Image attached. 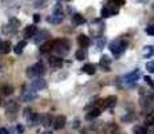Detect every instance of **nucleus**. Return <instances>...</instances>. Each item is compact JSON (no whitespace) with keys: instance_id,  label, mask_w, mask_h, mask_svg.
Returning a JSON list of instances; mask_svg holds the SVG:
<instances>
[{"instance_id":"8","label":"nucleus","mask_w":154,"mask_h":134,"mask_svg":"<svg viewBox=\"0 0 154 134\" xmlns=\"http://www.w3.org/2000/svg\"><path fill=\"white\" fill-rule=\"evenodd\" d=\"M48 38H50V32L42 30L40 32H36V34H35V36H34V43H35V44L44 43V42H47V39H48Z\"/></svg>"},{"instance_id":"45","label":"nucleus","mask_w":154,"mask_h":134,"mask_svg":"<svg viewBox=\"0 0 154 134\" xmlns=\"http://www.w3.org/2000/svg\"><path fill=\"white\" fill-rule=\"evenodd\" d=\"M153 8H154V4H153Z\"/></svg>"},{"instance_id":"43","label":"nucleus","mask_w":154,"mask_h":134,"mask_svg":"<svg viewBox=\"0 0 154 134\" xmlns=\"http://www.w3.org/2000/svg\"><path fill=\"white\" fill-rule=\"evenodd\" d=\"M150 134H154V132H153V133H150Z\"/></svg>"},{"instance_id":"44","label":"nucleus","mask_w":154,"mask_h":134,"mask_svg":"<svg viewBox=\"0 0 154 134\" xmlns=\"http://www.w3.org/2000/svg\"><path fill=\"white\" fill-rule=\"evenodd\" d=\"M67 2H71V0H67Z\"/></svg>"},{"instance_id":"5","label":"nucleus","mask_w":154,"mask_h":134,"mask_svg":"<svg viewBox=\"0 0 154 134\" xmlns=\"http://www.w3.org/2000/svg\"><path fill=\"white\" fill-rule=\"evenodd\" d=\"M44 71H46V68H44V64L42 63V62H38V63H35L34 66L28 67L27 71H26V74H27L28 76H34V78H36V76L43 75Z\"/></svg>"},{"instance_id":"18","label":"nucleus","mask_w":154,"mask_h":134,"mask_svg":"<svg viewBox=\"0 0 154 134\" xmlns=\"http://www.w3.org/2000/svg\"><path fill=\"white\" fill-rule=\"evenodd\" d=\"M26 118H27V122L29 125H36L38 122L40 121V117L36 114V113H32V111H29V114L27 113L26 114Z\"/></svg>"},{"instance_id":"12","label":"nucleus","mask_w":154,"mask_h":134,"mask_svg":"<svg viewBox=\"0 0 154 134\" xmlns=\"http://www.w3.org/2000/svg\"><path fill=\"white\" fill-rule=\"evenodd\" d=\"M54 42L55 40H47V42H44V43H42L39 51L42 54H47L51 51V50H54Z\"/></svg>"},{"instance_id":"19","label":"nucleus","mask_w":154,"mask_h":134,"mask_svg":"<svg viewBox=\"0 0 154 134\" xmlns=\"http://www.w3.org/2000/svg\"><path fill=\"white\" fill-rule=\"evenodd\" d=\"M117 105V97L115 95H110V97H107L105 101H103V107H114Z\"/></svg>"},{"instance_id":"38","label":"nucleus","mask_w":154,"mask_h":134,"mask_svg":"<svg viewBox=\"0 0 154 134\" xmlns=\"http://www.w3.org/2000/svg\"><path fill=\"white\" fill-rule=\"evenodd\" d=\"M0 134H10V130H7L5 127H0Z\"/></svg>"},{"instance_id":"26","label":"nucleus","mask_w":154,"mask_h":134,"mask_svg":"<svg viewBox=\"0 0 154 134\" xmlns=\"http://www.w3.org/2000/svg\"><path fill=\"white\" fill-rule=\"evenodd\" d=\"M154 55V48L152 46H147L143 48V56L145 58H150V56Z\"/></svg>"},{"instance_id":"2","label":"nucleus","mask_w":154,"mask_h":134,"mask_svg":"<svg viewBox=\"0 0 154 134\" xmlns=\"http://www.w3.org/2000/svg\"><path fill=\"white\" fill-rule=\"evenodd\" d=\"M126 47H127V42L125 39H117V40L111 42L109 48H110V51L114 54V55H119V54H122L125 51Z\"/></svg>"},{"instance_id":"39","label":"nucleus","mask_w":154,"mask_h":134,"mask_svg":"<svg viewBox=\"0 0 154 134\" xmlns=\"http://www.w3.org/2000/svg\"><path fill=\"white\" fill-rule=\"evenodd\" d=\"M112 2H115L118 5H123V4H125V0H112Z\"/></svg>"},{"instance_id":"22","label":"nucleus","mask_w":154,"mask_h":134,"mask_svg":"<svg viewBox=\"0 0 154 134\" xmlns=\"http://www.w3.org/2000/svg\"><path fill=\"white\" fill-rule=\"evenodd\" d=\"M82 71L86 74H88V75H94L95 74V66H94L93 63H86L83 67H82Z\"/></svg>"},{"instance_id":"30","label":"nucleus","mask_w":154,"mask_h":134,"mask_svg":"<svg viewBox=\"0 0 154 134\" xmlns=\"http://www.w3.org/2000/svg\"><path fill=\"white\" fill-rule=\"evenodd\" d=\"M134 134H147V132L143 126H135L134 127Z\"/></svg>"},{"instance_id":"41","label":"nucleus","mask_w":154,"mask_h":134,"mask_svg":"<svg viewBox=\"0 0 154 134\" xmlns=\"http://www.w3.org/2000/svg\"><path fill=\"white\" fill-rule=\"evenodd\" d=\"M40 134H52V133L48 132V130H46V132H43V133H40Z\"/></svg>"},{"instance_id":"20","label":"nucleus","mask_w":154,"mask_h":134,"mask_svg":"<svg viewBox=\"0 0 154 134\" xmlns=\"http://www.w3.org/2000/svg\"><path fill=\"white\" fill-rule=\"evenodd\" d=\"M140 75H141L140 70H134V71H131V73H129V74L126 75V82H135V80H138Z\"/></svg>"},{"instance_id":"10","label":"nucleus","mask_w":154,"mask_h":134,"mask_svg":"<svg viewBox=\"0 0 154 134\" xmlns=\"http://www.w3.org/2000/svg\"><path fill=\"white\" fill-rule=\"evenodd\" d=\"M36 90H34V89H31V90H26L23 91L22 94V99L24 101V102H31V101L36 99Z\"/></svg>"},{"instance_id":"3","label":"nucleus","mask_w":154,"mask_h":134,"mask_svg":"<svg viewBox=\"0 0 154 134\" xmlns=\"http://www.w3.org/2000/svg\"><path fill=\"white\" fill-rule=\"evenodd\" d=\"M19 26H20L19 20H17L16 17H12V19H11L10 22L7 23V24L3 26L2 31H3V34H4V35H12V34H15V32L17 31Z\"/></svg>"},{"instance_id":"34","label":"nucleus","mask_w":154,"mask_h":134,"mask_svg":"<svg viewBox=\"0 0 154 134\" xmlns=\"http://www.w3.org/2000/svg\"><path fill=\"white\" fill-rule=\"evenodd\" d=\"M146 34L153 35V36H154V24H150V26L146 27Z\"/></svg>"},{"instance_id":"11","label":"nucleus","mask_w":154,"mask_h":134,"mask_svg":"<svg viewBox=\"0 0 154 134\" xmlns=\"http://www.w3.org/2000/svg\"><path fill=\"white\" fill-rule=\"evenodd\" d=\"M63 19H64L63 12H54L48 17V22L51 23V24H60V23L63 22Z\"/></svg>"},{"instance_id":"13","label":"nucleus","mask_w":154,"mask_h":134,"mask_svg":"<svg viewBox=\"0 0 154 134\" xmlns=\"http://www.w3.org/2000/svg\"><path fill=\"white\" fill-rule=\"evenodd\" d=\"M48 63L52 68H60L63 66V59L59 58V56H51V58L48 59Z\"/></svg>"},{"instance_id":"27","label":"nucleus","mask_w":154,"mask_h":134,"mask_svg":"<svg viewBox=\"0 0 154 134\" xmlns=\"http://www.w3.org/2000/svg\"><path fill=\"white\" fill-rule=\"evenodd\" d=\"M117 130H118V127L115 126L114 123H110V125H107V126H106V133H107V134H115Z\"/></svg>"},{"instance_id":"32","label":"nucleus","mask_w":154,"mask_h":134,"mask_svg":"<svg viewBox=\"0 0 154 134\" xmlns=\"http://www.w3.org/2000/svg\"><path fill=\"white\" fill-rule=\"evenodd\" d=\"M146 125L147 126H154V115H147L146 117Z\"/></svg>"},{"instance_id":"9","label":"nucleus","mask_w":154,"mask_h":134,"mask_svg":"<svg viewBox=\"0 0 154 134\" xmlns=\"http://www.w3.org/2000/svg\"><path fill=\"white\" fill-rule=\"evenodd\" d=\"M52 126H54V129H56V130L63 129V127L66 126V117H64V115H56L54 118Z\"/></svg>"},{"instance_id":"33","label":"nucleus","mask_w":154,"mask_h":134,"mask_svg":"<svg viewBox=\"0 0 154 134\" xmlns=\"http://www.w3.org/2000/svg\"><path fill=\"white\" fill-rule=\"evenodd\" d=\"M146 70L149 73H154V62H147L146 63Z\"/></svg>"},{"instance_id":"42","label":"nucleus","mask_w":154,"mask_h":134,"mask_svg":"<svg viewBox=\"0 0 154 134\" xmlns=\"http://www.w3.org/2000/svg\"><path fill=\"white\" fill-rule=\"evenodd\" d=\"M2 44H3V40H2V39H0V46H2Z\"/></svg>"},{"instance_id":"15","label":"nucleus","mask_w":154,"mask_h":134,"mask_svg":"<svg viewBox=\"0 0 154 134\" xmlns=\"http://www.w3.org/2000/svg\"><path fill=\"white\" fill-rule=\"evenodd\" d=\"M51 123H54V118H52L51 114H43L40 117V125L44 127H48Z\"/></svg>"},{"instance_id":"7","label":"nucleus","mask_w":154,"mask_h":134,"mask_svg":"<svg viewBox=\"0 0 154 134\" xmlns=\"http://www.w3.org/2000/svg\"><path fill=\"white\" fill-rule=\"evenodd\" d=\"M46 87H47V82L43 78H40V76H36V78L31 82V89H34V90H36V91L43 90V89H46Z\"/></svg>"},{"instance_id":"29","label":"nucleus","mask_w":154,"mask_h":134,"mask_svg":"<svg viewBox=\"0 0 154 134\" xmlns=\"http://www.w3.org/2000/svg\"><path fill=\"white\" fill-rule=\"evenodd\" d=\"M46 4H47V0H36V2L34 3V7L35 8H43V7H46Z\"/></svg>"},{"instance_id":"37","label":"nucleus","mask_w":154,"mask_h":134,"mask_svg":"<svg viewBox=\"0 0 154 134\" xmlns=\"http://www.w3.org/2000/svg\"><path fill=\"white\" fill-rule=\"evenodd\" d=\"M34 22L35 23H39L40 22V15L39 14H35L34 15Z\"/></svg>"},{"instance_id":"35","label":"nucleus","mask_w":154,"mask_h":134,"mask_svg":"<svg viewBox=\"0 0 154 134\" xmlns=\"http://www.w3.org/2000/svg\"><path fill=\"white\" fill-rule=\"evenodd\" d=\"M145 80H146L147 85H150V87L154 89V83H153V79L150 78V76H145Z\"/></svg>"},{"instance_id":"25","label":"nucleus","mask_w":154,"mask_h":134,"mask_svg":"<svg viewBox=\"0 0 154 134\" xmlns=\"http://www.w3.org/2000/svg\"><path fill=\"white\" fill-rule=\"evenodd\" d=\"M11 51V43L10 42H3V44L0 46V54H8Z\"/></svg>"},{"instance_id":"36","label":"nucleus","mask_w":154,"mask_h":134,"mask_svg":"<svg viewBox=\"0 0 154 134\" xmlns=\"http://www.w3.org/2000/svg\"><path fill=\"white\" fill-rule=\"evenodd\" d=\"M16 130L19 132V134H23V133H24V127H23L22 125H17V126H16Z\"/></svg>"},{"instance_id":"28","label":"nucleus","mask_w":154,"mask_h":134,"mask_svg":"<svg viewBox=\"0 0 154 134\" xmlns=\"http://www.w3.org/2000/svg\"><path fill=\"white\" fill-rule=\"evenodd\" d=\"M75 58L78 59V61H83V59L86 58V52L83 51V48H81V50H78V51H76Z\"/></svg>"},{"instance_id":"4","label":"nucleus","mask_w":154,"mask_h":134,"mask_svg":"<svg viewBox=\"0 0 154 134\" xmlns=\"http://www.w3.org/2000/svg\"><path fill=\"white\" fill-rule=\"evenodd\" d=\"M70 48V44L66 39H58L54 42V51L59 55H66L69 52Z\"/></svg>"},{"instance_id":"24","label":"nucleus","mask_w":154,"mask_h":134,"mask_svg":"<svg viewBox=\"0 0 154 134\" xmlns=\"http://www.w3.org/2000/svg\"><path fill=\"white\" fill-rule=\"evenodd\" d=\"M26 46H27V42H26V40H20L19 43H17L16 46H15V48H14L15 54H17V55H19V54H22Z\"/></svg>"},{"instance_id":"23","label":"nucleus","mask_w":154,"mask_h":134,"mask_svg":"<svg viewBox=\"0 0 154 134\" xmlns=\"http://www.w3.org/2000/svg\"><path fill=\"white\" fill-rule=\"evenodd\" d=\"M99 115H100V109L95 107V109L90 110V111H88L87 114H86V118H87V120H94V118L99 117Z\"/></svg>"},{"instance_id":"16","label":"nucleus","mask_w":154,"mask_h":134,"mask_svg":"<svg viewBox=\"0 0 154 134\" xmlns=\"http://www.w3.org/2000/svg\"><path fill=\"white\" fill-rule=\"evenodd\" d=\"M78 43H79V46L82 47V48H87L88 46L91 44V40H90V38L88 36H86V35H79L78 36Z\"/></svg>"},{"instance_id":"14","label":"nucleus","mask_w":154,"mask_h":134,"mask_svg":"<svg viewBox=\"0 0 154 134\" xmlns=\"http://www.w3.org/2000/svg\"><path fill=\"white\" fill-rule=\"evenodd\" d=\"M110 64H111V59L107 55H103L99 59V66L102 68H105V71H110Z\"/></svg>"},{"instance_id":"40","label":"nucleus","mask_w":154,"mask_h":134,"mask_svg":"<svg viewBox=\"0 0 154 134\" xmlns=\"http://www.w3.org/2000/svg\"><path fill=\"white\" fill-rule=\"evenodd\" d=\"M3 70H4V67H3V64H2V63H0V74H2V73H3Z\"/></svg>"},{"instance_id":"1","label":"nucleus","mask_w":154,"mask_h":134,"mask_svg":"<svg viewBox=\"0 0 154 134\" xmlns=\"http://www.w3.org/2000/svg\"><path fill=\"white\" fill-rule=\"evenodd\" d=\"M118 12H119V5H118L115 2L110 0V2L102 8V11H100V16L102 17H110V16H112V15H115Z\"/></svg>"},{"instance_id":"31","label":"nucleus","mask_w":154,"mask_h":134,"mask_svg":"<svg viewBox=\"0 0 154 134\" xmlns=\"http://www.w3.org/2000/svg\"><path fill=\"white\" fill-rule=\"evenodd\" d=\"M2 90H3V94H5V95H8V94H12V91H14V89L11 87V86H3L2 87Z\"/></svg>"},{"instance_id":"21","label":"nucleus","mask_w":154,"mask_h":134,"mask_svg":"<svg viewBox=\"0 0 154 134\" xmlns=\"http://www.w3.org/2000/svg\"><path fill=\"white\" fill-rule=\"evenodd\" d=\"M71 20H72V23L75 26H81V24H83V23L86 22L83 15H81V14H74L72 16H71Z\"/></svg>"},{"instance_id":"6","label":"nucleus","mask_w":154,"mask_h":134,"mask_svg":"<svg viewBox=\"0 0 154 134\" xmlns=\"http://www.w3.org/2000/svg\"><path fill=\"white\" fill-rule=\"evenodd\" d=\"M17 111H19V103H17L15 99L8 101L7 105H5V113H7V115L14 117V115L17 114Z\"/></svg>"},{"instance_id":"17","label":"nucleus","mask_w":154,"mask_h":134,"mask_svg":"<svg viewBox=\"0 0 154 134\" xmlns=\"http://www.w3.org/2000/svg\"><path fill=\"white\" fill-rule=\"evenodd\" d=\"M36 32H38V30H36V26H35V24H31V26L26 27V30H24V38H27V39H29V38H34Z\"/></svg>"}]
</instances>
